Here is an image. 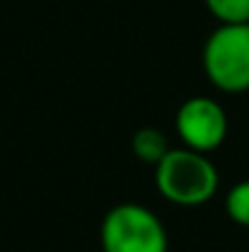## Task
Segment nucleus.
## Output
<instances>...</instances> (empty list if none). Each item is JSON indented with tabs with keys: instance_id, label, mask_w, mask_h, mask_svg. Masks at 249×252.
<instances>
[{
	"instance_id": "nucleus-3",
	"label": "nucleus",
	"mask_w": 249,
	"mask_h": 252,
	"mask_svg": "<svg viewBox=\"0 0 249 252\" xmlns=\"http://www.w3.org/2000/svg\"><path fill=\"white\" fill-rule=\"evenodd\" d=\"M105 252H166L168 240L162 220L139 203H120L100 225Z\"/></svg>"
},
{
	"instance_id": "nucleus-1",
	"label": "nucleus",
	"mask_w": 249,
	"mask_h": 252,
	"mask_svg": "<svg viewBox=\"0 0 249 252\" xmlns=\"http://www.w3.org/2000/svg\"><path fill=\"white\" fill-rule=\"evenodd\" d=\"M157 186L171 203L200 206L215 196L220 176L205 152L181 147L168 150L157 164Z\"/></svg>"
},
{
	"instance_id": "nucleus-2",
	"label": "nucleus",
	"mask_w": 249,
	"mask_h": 252,
	"mask_svg": "<svg viewBox=\"0 0 249 252\" xmlns=\"http://www.w3.org/2000/svg\"><path fill=\"white\" fill-rule=\"evenodd\" d=\"M208 81L225 93L249 91V22L220 25L203 47Z\"/></svg>"
},
{
	"instance_id": "nucleus-4",
	"label": "nucleus",
	"mask_w": 249,
	"mask_h": 252,
	"mask_svg": "<svg viewBox=\"0 0 249 252\" xmlns=\"http://www.w3.org/2000/svg\"><path fill=\"white\" fill-rule=\"evenodd\" d=\"M176 132L188 150L213 152L227 137V115L215 98H188L176 113Z\"/></svg>"
},
{
	"instance_id": "nucleus-7",
	"label": "nucleus",
	"mask_w": 249,
	"mask_h": 252,
	"mask_svg": "<svg viewBox=\"0 0 249 252\" xmlns=\"http://www.w3.org/2000/svg\"><path fill=\"white\" fill-rule=\"evenodd\" d=\"M225 211H227V216L237 225L249 228V179L235 184L227 191V196H225Z\"/></svg>"
},
{
	"instance_id": "nucleus-5",
	"label": "nucleus",
	"mask_w": 249,
	"mask_h": 252,
	"mask_svg": "<svg viewBox=\"0 0 249 252\" xmlns=\"http://www.w3.org/2000/svg\"><path fill=\"white\" fill-rule=\"evenodd\" d=\"M132 152L142 162H147V164H159L164 159V155L168 152V142H166L162 130H157V127H142L132 137Z\"/></svg>"
},
{
	"instance_id": "nucleus-6",
	"label": "nucleus",
	"mask_w": 249,
	"mask_h": 252,
	"mask_svg": "<svg viewBox=\"0 0 249 252\" xmlns=\"http://www.w3.org/2000/svg\"><path fill=\"white\" fill-rule=\"evenodd\" d=\"M205 5L220 25L249 22V0H205Z\"/></svg>"
}]
</instances>
